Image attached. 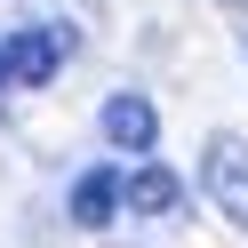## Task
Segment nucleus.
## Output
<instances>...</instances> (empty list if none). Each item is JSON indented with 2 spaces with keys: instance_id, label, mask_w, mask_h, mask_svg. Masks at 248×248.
Here are the masks:
<instances>
[{
  "instance_id": "f257e3e1",
  "label": "nucleus",
  "mask_w": 248,
  "mask_h": 248,
  "mask_svg": "<svg viewBox=\"0 0 248 248\" xmlns=\"http://www.w3.org/2000/svg\"><path fill=\"white\" fill-rule=\"evenodd\" d=\"M64 48H72V40H64V24H24V32L0 48V80H16V88H48Z\"/></svg>"
},
{
  "instance_id": "39448f33",
  "label": "nucleus",
  "mask_w": 248,
  "mask_h": 248,
  "mask_svg": "<svg viewBox=\"0 0 248 248\" xmlns=\"http://www.w3.org/2000/svg\"><path fill=\"white\" fill-rule=\"evenodd\" d=\"M112 216H120V176H112V168H88V176L72 184V224H80V232H104Z\"/></svg>"
},
{
  "instance_id": "423d86ee",
  "label": "nucleus",
  "mask_w": 248,
  "mask_h": 248,
  "mask_svg": "<svg viewBox=\"0 0 248 248\" xmlns=\"http://www.w3.org/2000/svg\"><path fill=\"white\" fill-rule=\"evenodd\" d=\"M224 8H248V0H224Z\"/></svg>"
},
{
  "instance_id": "f03ea898",
  "label": "nucleus",
  "mask_w": 248,
  "mask_h": 248,
  "mask_svg": "<svg viewBox=\"0 0 248 248\" xmlns=\"http://www.w3.org/2000/svg\"><path fill=\"white\" fill-rule=\"evenodd\" d=\"M208 192H216V208L232 224H248V144L240 136H216L208 144Z\"/></svg>"
},
{
  "instance_id": "7ed1b4c3",
  "label": "nucleus",
  "mask_w": 248,
  "mask_h": 248,
  "mask_svg": "<svg viewBox=\"0 0 248 248\" xmlns=\"http://www.w3.org/2000/svg\"><path fill=\"white\" fill-rule=\"evenodd\" d=\"M120 208L128 216H176L184 208V176L176 168H128L120 176Z\"/></svg>"
},
{
  "instance_id": "20e7f679",
  "label": "nucleus",
  "mask_w": 248,
  "mask_h": 248,
  "mask_svg": "<svg viewBox=\"0 0 248 248\" xmlns=\"http://www.w3.org/2000/svg\"><path fill=\"white\" fill-rule=\"evenodd\" d=\"M104 136H112L120 152H152V136H160V112H152V104L128 88V96H112V104H104Z\"/></svg>"
}]
</instances>
